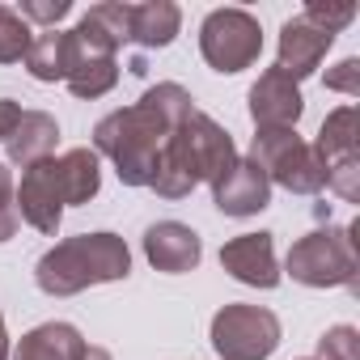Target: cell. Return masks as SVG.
I'll return each instance as SVG.
<instances>
[{
  "label": "cell",
  "mask_w": 360,
  "mask_h": 360,
  "mask_svg": "<svg viewBox=\"0 0 360 360\" xmlns=\"http://www.w3.org/2000/svg\"><path fill=\"white\" fill-rule=\"evenodd\" d=\"M326 187H330L339 200L356 204V200H360V157H339V161H330V165H326Z\"/></svg>",
  "instance_id": "cell-24"
},
{
  "label": "cell",
  "mask_w": 360,
  "mask_h": 360,
  "mask_svg": "<svg viewBox=\"0 0 360 360\" xmlns=\"http://www.w3.org/2000/svg\"><path fill=\"white\" fill-rule=\"evenodd\" d=\"M13 204H18V217L56 238L60 233V221H64V191H60V174H56V157L47 161H34L22 169V187L13 191Z\"/></svg>",
  "instance_id": "cell-7"
},
{
  "label": "cell",
  "mask_w": 360,
  "mask_h": 360,
  "mask_svg": "<svg viewBox=\"0 0 360 360\" xmlns=\"http://www.w3.org/2000/svg\"><path fill=\"white\" fill-rule=\"evenodd\" d=\"M301 115H305L301 85L288 81L280 68H267L250 85V119H255V131L259 127H297Z\"/></svg>",
  "instance_id": "cell-12"
},
{
  "label": "cell",
  "mask_w": 360,
  "mask_h": 360,
  "mask_svg": "<svg viewBox=\"0 0 360 360\" xmlns=\"http://www.w3.org/2000/svg\"><path fill=\"white\" fill-rule=\"evenodd\" d=\"M18 119H22V106L13 98H0V144L9 140V131L18 127Z\"/></svg>",
  "instance_id": "cell-28"
},
{
  "label": "cell",
  "mask_w": 360,
  "mask_h": 360,
  "mask_svg": "<svg viewBox=\"0 0 360 360\" xmlns=\"http://www.w3.org/2000/svg\"><path fill=\"white\" fill-rule=\"evenodd\" d=\"M13 174H9V165L0 161V246H5L13 233H18V225H22V217H18V204H13Z\"/></svg>",
  "instance_id": "cell-26"
},
{
  "label": "cell",
  "mask_w": 360,
  "mask_h": 360,
  "mask_svg": "<svg viewBox=\"0 0 360 360\" xmlns=\"http://www.w3.org/2000/svg\"><path fill=\"white\" fill-rule=\"evenodd\" d=\"M183 30V9L174 0H144V5H131V18H127V43L144 47V51H157V47H169Z\"/></svg>",
  "instance_id": "cell-14"
},
{
  "label": "cell",
  "mask_w": 360,
  "mask_h": 360,
  "mask_svg": "<svg viewBox=\"0 0 360 360\" xmlns=\"http://www.w3.org/2000/svg\"><path fill=\"white\" fill-rule=\"evenodd\" d=\"M212 204L225 217H238V221L242 217H259L271 204V183H267V174L255 161L238 157L233 169L221 178V183H212Z\"/></svg>",
  "instance_id": "cell-13"
},
{
  "label": "cell",
  "mask_w": 360,
  "mask_h": 360,
  "mask_svg": "<svg viewBox=\"0 0 360 360\" xmlns=\"http://www.w3.org/2000/svg\"><path fill=\"white\" fill-rule=\"evenodd\" d=\"M60 144V123L47 115V110H22L18 127L9 131L5 148H9V161L13 165H34V161H47Z\"/></svg>",
  "instance_id": "cell-15"
},
{
  "label": "cell",
  "mask_w": 360,
  "mask_h": 360,
  "mask_svg": "<svg viewBox=\"0 0 360 360\" xmlns=\"http://www.w3.org/2000/svg\"><path fill=\"white\" fill-rule=\"evenodd\" d=\"M26 72L43 85H56V81H68L72 64H77V47H72V34L68 30H43L34 34L30 51H26Z\"/></svg>",
  "instance_id": "cell-17"
},
{
  "label": "cell",
  "mask_w": 360,
  "mask_h": 360,
  "mask_svg": "<svg viewBox=\"0 0 360 360\" xmlns=\"http://www.w3.org/2000/svg\"><path fill=\"white\" fill-rule=\"evenodd\" d=\"M178 136H183L187 144V157H191V169L200 183H221V178L233 169L238 161V148H233V136L204 110H195L183 127H178Z\"/></svg>",
  "instance_id": "cell-8"
},
{
  "label": "cell",
  "mask_w": 360,
  "mask_h": 360,
  "mask_svg": "<svg viewBox=\"0 0 360 360\" xmlns=\"http://www.w3.org/2000/svg\"><path fill=\"white\" fill-rule=\"evenodd\" d=\"M208 339L221 360H267L280 347V318L263 305H221Z\"/></svg>",
  "instance_id": "cell-6"
},
{
  "label": "cell",
  "mask_w": 360,
  "mask_h": 360,
  "mask_svg": "<svg viewBox=\"0 0 360 360\" xmlns=\"http://www.w3.org/2000/svg\"><path fill=\"white\" fill-rule=\"evenodd\" d=\"M68 13H72V0H22V9H18V18H22L26 26L39 22V26H47V30H56Z\"/></svg>",
  "instance_id": "cell-25"
},
{
  "label": "cell",
  "mask_w": 360,
  "mask_h": 360,
  "mask_svg": "<svg viewBox=\"0 0 360 360\" xmlns=\"http://www.w3.org/2000/svg\"><path fill=\"white\" fill-rule=\"evenodd\" d=\"M81 360H110V352H106V347H94V343H89V347H85V356H81Z\"/></svg>",
  "instance_id": "cell-30"
},
{
  "label": "cell",
  "mask_w": 360,
  "mask_h": 360,
  "mask_svg": "<svg viewBox=\"0 0 360 360\" xmlns=\"http://www.w3.org/2000/svg\"><path fill=\"white\" fill-rule=\"evenodd\" d=\"M301 360H314V356H301Z\"/></svg>",
  "instance_id": "cell-31"
},
{
  "label": "cell",
  "mask_w": 360,
  "mask_h": 360,
  "mask_svg": "<svg viewBox=\"0 0 360 360\" xmlns=\"http://www.w3.org/2000/svg\"><path fill=\"white\" fill-rule=\"evenodd\" d=\"M356 140H360V131H356V106L347 102V106H335V110L322 119L314 148H318V157L330 165V161H339V157H360V153H356Z\"/></svg>",
  "instance_id": "cell-19"
},
{
  "label": "cell",
  "mask_w": 360,
  "mask_h": 360,
  "mask_svg": "<svg viewBox=\"0 0 360 360\" xmlns=\"http://www.w3.org/2000/svg\"><path fill=\"white\" fill-rule=\"evenodd\" d=\"M127 276H131V250L110 229L64 238L34 263V284L47 297H77L94 284H115Z\"/></svg>",
  "instance_id": "cell-2"
},
{
  "label": "cell",
  "mask_w": 360,
  "mask_h": 360,
  "mask_svg": "<svg viewBox=\"0 0 360 360\" xmlns=\"http://www.w3.org/2000/svg\"><path fill=\"white\" fill-rule=\"evenodd\" d=\"M326 89H335V94H347V98H356L360 94V60L356 56H347V60H339L330 72H326Z\"/></svg>",
  "instance_id": "cell-27"
},
{
  "label": "cell",
  "mask_w": 360,
  "mask_h": 360,
  "mask_svg": "<svg viewBox=\"0 0 360 360\" xmlns=\"http://www.w3.org/2000/svg\"><path fill=\"white\" fill-rule=\"evenodd\" d=\"M200 56L212 72H242L263 56V26L246 9H212L200 26Z\"/></svg>",
  "instance_id": "cell-5"
},
{
  "label": "cell",
  "mask_w": 360,
  "mask_h": 360,
  "mask_svg": "<svg viewBox=\"0 0 360 360\" xmlns=\"http://www.w3.org/2000/svg\"><path fill=\"white\" fill-rule=\"evenodd\" d=\"M301 18L335 39L339 30H347L356 22V5H352V0H309V5L301 9Z\"/></svg>",
  "instance_id": "cell-22"
},
{
  "label": "cell",
  "mask_w": 360,
  "mask_h": 360,
  "mask_svg": "<svg viewBox=\"0 0 360 360\" xmlns=\"http://www.w3.org/2000/svg\"><path fill=\"white\" fill-rule=\"evenodd\" d=\"M221 267L250 288H276L280 284V263H276V242L271 233H238L221 246Z\"/></svg>",
  "instance_id": "cell-10"
},
{
  "label": "cell",
  "mask_w": 360,
  "mask_h": 360,
  "mask_svg": "<svg viewBox=\"0 0 360 360\" xmlns=\"http://www.w3.org/2000/svg\"><path fill=\"white\" fill-rule=\"evenodd\" d=\"M330 34H322L318 26H309L301 13L297 18H288L284 22V30H280V47H276V68L288 77V81H305V77H314L318 68H322V60H326V51H330Z\"/></svg>",
  "instance_id": "cell-11"
},
{
  "label": "cell",
  "mask_w": 360,
  "mask_h": 360,
  "mask_svg": "<svg viewBox=\"0 0 360 360\" xmlns=\"http://www.w3.org/2000/svg\"><path fill=\"white\" fill-rule=\"evenodd\" d=\"M195 98L178 85L161 81L140 94V102L110 110L94 127V153L115 161V174L123 187H148L157 174V157L174 127H183L195 115Z\"/></svg>",
  "instance_id": "cell-1"
},
{
  "label": "cell",
  "mask_w": 360,
  "mask_h": 360,
  "mask_svg": "<svg viewBox=\"0 0 360 360\" xmlns=\"http://www.w3.org/2000/svg\"><path fill=\"white\" fill-rule=\"evenodd\" d=\"M271 187H284L292 195H318L326 191V161L314 144L297 136V127H259L250 140V157Z\"/></svg>",
  "instance_id": "cell-3"
},
{
  "label": "cell",
  "mask_w": 360,
  "mask_h": 360,
  "mask_svg": "<svg viewBox=\"0 0 360 360\" xmlns=\"http://www.w3.org/2000/svg\"><path fill=\"white\" fill-rule=\"evenodd\" d=\"M356 233L360 225H347V229L326 225L297 238L284 259V271L305 288H339V284L356 288Z\"/></svg>",
  "instance_id": "cell-4"
},
{
  "label": "cell",
  "mask_w": 360,
  "mask_h": 360,
  "mask_svg": "<svg viewBox=\"0 0 360 360\" xmlns=\"http://www.w3.org/2000/svg\"><path fill=\"white\" fill-rule=\"evenodd\" d=\"M144 259L157 271H165V276H183V271H195L200 267L204 242L183 221H157V225L144 229Z\"/></svg>",
  "instance_id": "cell-9"
},
{
  "label": "cell",
  "mask_w": 360,
  "mask_h": 360,
  "mask_svg": "<svg viewBox=\"0 0 360 360\" xmlns=\"http://www.w3.org/2000/svg\"><path fill=\"white\" fill-rule=\"evenodd\" d=\"M0 360H9V330H5V314H0Z\"/></svg>",
  "instance_id": "cell-29"
},
{
  "label": "cell",
  "mask_w": 360,
  "mask_h": 360,
  "mask_svg": "<svg viewBox=\"0 0 360 360\" xmlns=\"http://www.w3.org/2000/svg\"><path fill=\"white\" fill-rule=\"evenodd\" d=\"M56 174H60L64 208H81L102 191V165L94 148H68L64 157H56Z\"/></svg>",
  "instance_id": "cell-18"
},
{
  "label": "cell",
  "mask_w": 360,
  "mask_h": 360,
  "mask_svg": "<svg viewBox=\"0 0 360 360\" xmlns=\"http://www.w3.org/2000/svg\"><path fill=\"white\" fill-rule=\"evenodd\" d=\"M34 43V30L18 18V9L0 5V64H22Z\"/></svg>",
  "instance_id": "cell-21"
},
{
  "label": "cell",
  "mask_w": 360,
  "mask_h": 360,
  "mask_svg": "<svg viewBox=\"0 0 360 360\" xmlns=\"http://www.w3.org/2000/svg\"><path fill=\"white\" fill-rule=\"evenodd\" d=\"M314 360H360V330L339 322L318 339V356Z\"/></svg>",
  "instance_id": "cell-23"
},
{
  "label": "cell",
  "mask_w": 360,
  "mask_h": 360,
  "mask_svg": "<svg viewBox=\"0 0 360 360\" xmlns=\"http://www.w3.org/2000/svg\"><path fill=\"white\" fill-rule=\"evenodd\" d=\"M64 85L72 89V98L94 102V98H102V94H110L119 85V64H115V56H85V60L72 64Z\"/></svg>",
  "instance_id": "cell-20"
},
{
  "label": "cell",
  "mask_w": 360,
  "mask_h": 360,
  "mask_svg": "<svg viewBox=\"0 0 360 360\" xmlns=\"http://www.w3.org/2000/svg\"><path fill=\"white\" fill-rule=\"evenodd\" d=\"M85 339L72 322H43L34 330H26L13 347V360H81L85 356Z\"/></svg>",
  "instance_id": "cell-16"
}]
</instances>
